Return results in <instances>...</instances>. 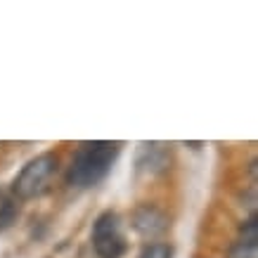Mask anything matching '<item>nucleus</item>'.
I'll return each mask as SVG.
<instances>
[{
    "instance_id": "f257e3e1",
    "label": "nucleus",
    "mask_w": 258,
    "mask_h": 258,
    "mask_svg": "<svg viewBox=\"0 0 258 258\" xmlns=\"http://www.w3.org/2000/svg\"><path fill=\"white\" fill-rule=\"evenodd\" d=\"M118 157V142H83L71 159L67 180L74 187H93L111 171Z\"/></svg>"
},
{
    "instance_id": "f03ea898",
    "label": "nucleus",
    "mask_w": 258,
    "mask_h": 258,
    "mask_svg": "<svg viewBox=\"0 0 258 258\" xmlns=\"http://www.w3.org/2000/svg\"><path fill=\"white\" fill-rule=\"evenodd\" d=\"M57 168H59V159L57 154H40L31 159L29 164L22 168V173L12 182V192L17 199H36V197L45 195L50 187V180L55 178Z\"/></svg>"
},
{
    "instance_id": "7ed1b4c3",
    "label": "nucleus",
    "mask_w": 258,
    "mask_h": 258,
    "mask_svg": "<svg viewBox=\"0 0 258 258\" xmlns=\"http://www.w3.org/2000/svg\"><path fill=\"white\" fill-rule=\"evenodd\" d=\"M93 246L100 258H121L128 249L121 230V218L116 213H102L93 227Z\"/></svg>"
},
{
    "instance_id": "20e7f679",
    "label": "nucleus",
    "mask_w": 258,
    "mask_h": 258,
    "mask_svg": "<svg viewBox=\"0 0 258 258\" xmlns=\"http://www.w3.org/2000/svg\"><path fill=\"white\" fill-rule=\"evenodd\" d=\"M133 227L140 232L142 237H159L161 232H164L166 227H168V220H166V216L159 209H154V206H140L138 211L133 213Z\"/></svg>"
},
{
    "instance_id": "39448f33",
    "label": "nucleus",
    "mask_w": 258,
    "mask_h": 258,
    "mask_svg": "<svg viewBox=\"0 0 258 258\" xmlns=\"http://www.w3.org/2000/svg\"><path fill=\"white\" fill-rule=\"evenodd\" d=\"M17 213H19L17 202L10 195L0 192V230H5V227L12 225V220L17 218Z\"/></svg>"
},
{
    "instance_id": "423d86ee",
    "label": "nucleus",
    "mask_w": 258,
    "mask_h": 258,
    "mask_svg": "<svg viewBox=\"0 0 258 258\" xmlns=\"http://www.w3.org/2000/svg\"><path fill=\"white\" fill-rule=\"evenodd\" d=\"M230 258H258V244L251 242H237L230 249Z\"/></svg>"
},
{
    "instance_id": "0eeeda50",
    "label": "nucleus",
    "mask_w": 258,
    "mask_h": 258,
    "mask_svg": "<svg viewBox=\"0 0 258 258\" xmlns=\"http://www.w3.org/2000/svg\"><path fill=\"white\" fill-rule=\"evenodd\" d=\"M140 258H173V249L168 244H149L145 246Z\"/></svg>"
},
{
    "instance_id": "6e6552de",
    "label": "nucleus",
    "mask_w": 258,
    "mask_h": 258,
    "mask_svg": "<svg viewBox=\"0 0 258 258\" xmlns=\"http://www.w3.org/2000/svg\"><path fill=\"white\" fill-rule=\"evenodd\" d=\"M239 242L258 244V220L256 218H249L242 225V239H239Z\"/></svg>"
}]
</instances>
